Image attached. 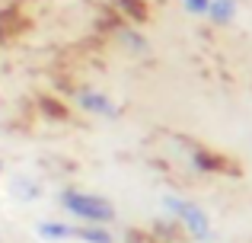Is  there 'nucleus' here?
<instances>
[{
    "instance_id": "1",
    "label": "nucleus",
    "mask_w": 252,
    "mask_h": 243,
    "mask_svg": "<svg viewBox=\"0 0 252 243\" xmlns=\"http://www.w3.org/2000/svg\"><path fill=\"white\" fill-rule=\"evenodd\" d=\"M64 208L74 211L77 218H86V221H112V208L109 202L102 199H93V195H83V192H64Z\"/></svg>"
},
{
    "instance_id": "2",
    "label": "nucleus",
    "mask_w": 252,
    "mask_h": 243,
    "mask_svg": "<svg viewBox=\"0 0 252 243\" xmlns=\"http://www.w3.org/2000/svg\"><path fill=\"white\" fill-rule=\"evenodd\" d=\"M38 234H42L45 240H67V237H74V227L58 224V221H42V224H38Z\"/></svg>"
},
{
    "instance_id": "3",
    "label": "nucleus",
    "mask_w": 252,
    "mask_h": 243,
    "mask_svg": "<svg viewBox=\"0 0 252 243\" xmlns=\"http://www.w3.org/2000/svg\"><path fill=\"white\" fill-rule=\"evenodd\" d=\"M77 237H83V240H90V243H109L112 237L105 231H96V227H80V231H74Z\"/></svg>"
}]
</instances>
